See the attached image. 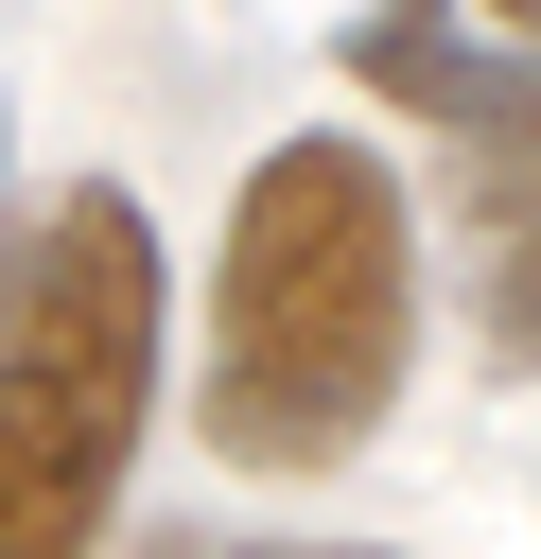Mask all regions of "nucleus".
<instances>
[{"mask_svg":"<svg viewBox=\"0 0 541 559\" xmlns=\"http://www.w3.org/2000/svg\"><path fill=\"white\" fill-rule=\"evenodd\" d=\"M419 349V210L366 140H279L227 192L209 262V454L227 472H332L384 437Z\"/></svg>","mask_w":541,"mask_h":559,"instance_id":"1","label":"nucleus"},{"mask_svg":"<svg viewBox=\"0 0 541 559\" xmlns=\"http://www.w3.org/2000/svg\"><path fill=\"white\" fill-rule=\"evenodd\" d=\"M140 419H157V227L122 175H70L0 280V559H105Z\"/></svg>","mask_w":541,"mask_h":559,"instance_id":"2","label":"nucleus"},{"mask_svg":"<svg viewBox=\"0 0 541 559\" xmlns=\"http://www.w3.org/2000/svg\"><path fill=\"white\" fill-rule=\"evenodd\" d=\"M349 70L454 140L471 332H489V367H541V70H489V52L454 35V0H384V17L349 35Z\"/></svg>","mask_w":541,"mask_h":559,"instance_id":"3","label":"nucleus"},{"mask_svg":"<svg viewBox=\"0 0 541 559\" xmlns=\"http://www.w3.org/2000/svg\"><path fill=\"white\" fill-rule=\"evenodd\" d=\"M157 559H262V542H157ZM297 559H366V542H297Z\"/></svg>","mask_w":541,"mask_h":559,"instance_id":"4","label":"nucleus"},{"mask_svg":"<svg viewBox=\"0 0 541 559\" xmlns=\"http://www.w3.org/2000/svg\"><path fill=\"white\" fill-rule=\"evenodd\" d=\"M471 17H506V35H541V0H471Z\"/></svg>","mask_w":541,"mask_h":559,"instance_id":"5","label":"nucleus"}]
</instances>
